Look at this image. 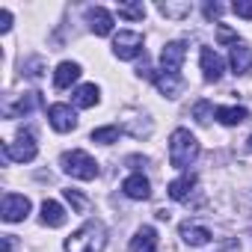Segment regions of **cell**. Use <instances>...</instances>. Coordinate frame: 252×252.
Listing matches in <instances>:
<instances>
[{"mask_svg":"<svg viewBox=\"0 0 252 252\" xmlns=\"http://www.w3.org/2000/svg\"><path fill=\"white\" fill-rule=\"evenodd\" d=\"M107 228L98 220H86L71 237H65V252H104Z\"/></svg>","mask_w":252,"mask_h":252,"instance_id":"cell-1","label":"cell"},{"mask_svg":"<svg viewBox=\"0 0 252 252\" xmlns=\"http://www.w3.org/2000/svg\"><path fill=\"white\" fill-rule=\"evenodd\" d=\"M196 158H199V140L187 128L172 131V137H169V163L175 169H187Z\"/></svg>","mask_w":252,"mask_h":252,"instance_id":"cell-2","label":"cell"},{"mask_svg":"<svg viewBox=\"0 0 252 252\" xmlns=\"http://www.w3.org/2000/svg\"><path fill=\"white\" fill-rule=\"evenodd\" d=\"M60 166H63V172H68L71 178H80V181L98 178V163H95V158L86 155V152H80V149L65 152V155L60 158Z\"/></svg>","mask_w":252,"mask_h":252,"instance_id":"cell-3","label":"cell"},{"mask_svg":"<svg viewBox=\"0 0 252 252\" xmlns=\"http://www.w3.org/2000/svg\"><path fill=\"white\" fill-rule=\"evenodd\" d=\"M3 155L15 163H30L36 155H39V146H36V137L30 131H21L15 143H6L3 146Z\"/></svg>","mask_w":252,"mask_h":252,"instance_id":"cell-4","label":"cell"},{"mask_svg":"<svg viewBox=\"0 0 252 252\" xmlns=\"http://www.w3.org/2000/svg\"><path fill=\"white\" fill-rule=\"evenodd\" d=\"M113 54L119 60H137L143 54V33H137V30H119V36L113 39Z\"/></svg>","mask_w":252,"mask_h":252,"instance_id":"cell-5","label":"cell"},{"mask_svg":"<svg viewBox=\"0 0 252 252\" xmlns=\"http://www.w3.org/2000/svg\"><path fill=\"white\" fill-rule=\"evenodd\" d=\"M30 214V199L21 196V193H6L3 196V205H0V217H3V222H21L27 220Z\"/></svg>","mask_w":252,"mask_h":252,"instance_id":"cell-6","label":"cell"},{"mask_svg":"<svg viewBox=\"0 0 252 252\" xmlns=\"http://www.w3.org/2000/svg\"><path fill=\"white\" fill-rule=\"evenodd\" d=\"M48 122H51L54 131L68 134V131L77 128V113H74L68 104H51V107H48Z\"/></svg>","mask_w":252,"mask_h":252,"instance_id":"cell-7","label":"cell"},{"mask_svg":"<svg viewBox=\"0 0 252 252\" xmlns=\"http://www.w3.org/2000/svg\"><path fill=\"white\" fill-rule=\"evenodd\" d=\"M184 57H187L184 42H169V45L163 48V54H160V71H166V74H178L181 65H184Z\"/></svg>","mask_w":252,"mask_h":252,"instance_id":"cell-8","label":"cell"},{"mask_svg":"<svg viewBox=\"0 0 252 252\" xmlns=\"http://www.w3.org/2000/svg\"><path fill=\"white\" fill-rule=\"evenodd\" d=\"M199 63H202V74H205V80H208V83H217V80L222 77V71H225V65H222V57H220L214 48H202V57H199Z\"/></svg>","mask_w":252,"mask_h":252,"instance_id":"cell-9","label":"cell"},{"mask_svg":"<svg viewBox=\"0 0 252 252\" xmlns=\"http://www.w3.org/2000/svg\"><path fill=\"white\" fill-rule=\"evenodd\" d=\"M122 193L128 196V199H137V202H146L149 196H152V184H149V178L146 175H128L122 181Z\"/></svg>","mask_w":252,"mask_h":252,"instance_id":"cell-10","label":"cell"},{"mask_svg":"<svg viewBox=\"0 0 252 252\" xmlns=\"http://www.w3.org/2000/svg\"><path fill=\"white\" fill-rule=\"evenodd\" d=\"M86 21H89V30L95 36H110L113 33V15L107 9H101V6L86 9Z\"/></svg>","mask_w":252,"mask_h":252,"instance_id":"cell-11","label":"cell"},{"mask_svg":"<svg viewBox=\"0 0 252 252\" xmlns=\"http://www.w3.org/2000/svg\"><path fill=\"white\" fill-rule=\"evenodd\" d=\"M155 86L160 89V95H166V98H178L181 89H184V80H181V74L158 71V74H155Z\"/></svg>","mask_w":252,"mask_h":252,"instance_id":"cell-12","label":"cell"},{"mask_svg":"<svg viewBox=\"0 0 252 252\" xmlns=\"http://www.w3.org/2000/svg\"><path fill=\"white\" fill-rule=\"evenodd\" d=\"M228 63H231L234 74H246V71L252 68V51H249V45H246V42L231 45V57H228Z\"/></svg>","mask_w":252,"mask_h":252,"instance_id":"cell-13","label":"cell"},{"mask_svg":"<svg viewBox=\"0 0 252 252\" xmlns=\"http://www.w3.org/2000/svg\"><path fill=\"white\" fill-rule=\"evenodd\" d=\"M131 252H158V231L152 225H143L131 240Z\"/></svg>","mask_w":252,"mask_h":252,"instance_id":"cell-14","label":"cell"},{"mask_svg":"<svg viewBox=\"0 0 252 252\" xmlns=\"http://www.w3.org/2000/svg\"><path fill=\"white\" fill-rule=\"evenodd\" d=\"M77 77H80V65L65 60V63H60L57 71H54V86H57V89H68Z\"/></svg>","mask_w":252,"mask_h":252,"instance_id":"cell-15","label":"cell"},{"mask_svg":"<svg viewBox=\"0 0 252 252\" xmlns=\"http://www.w3.org/2000/svg\"><path fill=\"white\" fill-rule=\"evenodd\" d=\"M181 237H184L187 246H205L211 240V231L205 225H196V222L187 220V222H181Z\"/></svg>","mask_w":252,"mask_h":252,"instance_id":"cell-16","label":"cell"},{"mask_svg":"<svg viewBox=\"0 0 252 252\" xmlns=\"http://www.w3.org/2000/svg\"><path fill=\"white\" fill-rule=\"evenodd\" d=\"M42 222L51 225V228L65 225V211H63V205L54 202V199H45V202H42Z\"/></svg>","mask_w":252,"mask_h":252,"instance_id":"cell-17","label":"cell"},{"mask_svg":"<svg viewBox=\"0 0 252 252\" xmlns=\"http://www.w3.org/2000/svg\"><path fill=\"white\" fill-rule=\"evenodd\" d=\"M193 187H196V175H193V172H184L181 178L169 181V196H172L175 202H184V199L193 193Z\"/></svg>","mask_w":252,"mask_h":252,"instance_id":"cell-18","label":"cell"},{"mask_svg":"<svg viewBox=\"0 0 252 252\" xmlns=\"http://www.w3.org/2000/svg\"><path fill=\"white\" fill-rule=\"evenodd\" d=\"M249 119V110L246 107H217V122L220 125H228V128H234V125L246 122Z\"/></svg>","mask_w":252,"mask_h":252,"instance_id":"cell-19","label":"cell"},{"mask_svg":"<svg viewBox=\"0 0 252 252\" xmlns=\"http://www.w3.org/2000/svg\"><path fill=\"white\" fill-rule=\"evenodd\" d=\"M98 101H101V89H98L95 83L77 86V92H74V104H77V107H95Z\"/></svg>","mask_w":252,"mask_h":252,"instance_id":"cell-20","label":"cell"},{"mask_svg":"<svg viewBox=\"0 0 252 252\" xmlns=\"http://www.w3.org/2000/svg\"><path fill=\"white\" fill-rule=\"evenodd\" d=\"M39 104V92H27V95H21L12 107H6V116H18V113H30L33 107Z\"/></svg>","mask_w":252,"mask_h":252,"instance_id":"cell-21","label":"cell"},{"mask_svg":"<svg viewBox=\"0 0 252 252\" xmlns=\"http://www.w3.org/2000/svg\"><path fill=\"white\" fill-rule=\"evenodd\" d=\"M119 125H107V128H95L92 131V143H101V146H113L119 143Z\"/></svg>","mask_w":252,"mask_h":252,"instance_id":"cell-22","label":"cell"},{"mask_svg":"<svg viewBox=\"0 0 252 252\" xmlns=\"http://www.w3.org/2000/svg\"><path fill=\"white\" fill-rule=\"evenodd\" d=\"M158 9H160V15H166V18H184V15H190L193 12V6L190 3H158Z\"/></svg>","mask_w":252,"mask_h":252,"instance_id":"cell-23","label":"cell"},{"mask_svg":"<svg viewBox=\"0 0 252 252\" xmlns=\"http://www.w3.org/2000/svg\"><path fill=\"white\" fill-rule=\"evenodd\" d=\"M119 15L128 21H143L146 18V6L143 3H119Z\"/></svg>","mask_w":252,"mask_h":252,"instance_id":"cell-24","label":"cell"},{"mask_svg":"<svg viewBox=\"0 0 252 252\" xmlns=\"http://www.w3.org/2000/svg\"><path fill=\"white\" fill-rule=\"evenodd\" d=\"M214 113H217V110H214L211 101H199V104L193 107V119H196L199 125H208V122L214 119Z\"/></svg>","mask_w":252,"mask_h":252,"instance_id":"cell-25","label":"cell"},{"mask_svg":"<svg viewBox=\"0 0 252 252\" xmlns=\"http://www.w3.org/2000/svg\"><path fill=\"white\" fill-rule=\"evenodd\" d=\"M63 193H65V199L71 202V208H74L77 214H83V211H86V205H89V202L80 196V190H71V187H68V190H63Z\"/></svg>","mask_w":252,"mask_h":252,"instance_id":"cell-26","label":"cell"},{"mask_svg":"<svg viewBox=\"0 0 252 252\" xmlns=\"http://www.w3.org/2000/svg\"><path fill=\"white\" fill-rule=\"evenodd\" d=\"M231 9H234L240 18H252V0H234Z\"/></svg>","mask_w":252,"mask_h":252,"instance_id":"cell-27","label":"cell"},{"mask_svg":"<svg viewBox=\"0 0 252 252\" xmlns=\"http://www.w3.org/2000/svg\"><path fill=\"white\" fill-rule=\"evenodd\" d=\"M217 39L225 45V42H231V45H237V33L234 30H228L225 24H220V30H217Z\"/></svg>","mask_w":252,"mask_h":252,"instance_id":"cell-28","label":"cell"},{"mask_svg":"<svg viewBox=\"0 0 252 252\" xmlns=\"http://www.w3.org/2000/svg\"><path fill=\"white\" fill-rule=\"evenodd\" d=\"M9 30H12V12L3 9L0 12V33H9Z\"/></svg>","mask_w":252,"mask_h":252,"instance_id":"cell-29","label":"cell"},{"mask_svg":"<svg viewBox=\"0 0 252 252\" xmlns=\"http://www.w3.org/2000/svg\"><path fill=\"white\" fill-rule=\"evenodd\" d=\"M220 12H222L220 3H208V6H205V15H208V18H220Z\"/></svg>","mask_w":252,"mask_h":252,"instance_id":"cell-30","label":"cell"},{"mask_svg":"<svg viewBox=\"0 0 252 252\" xmlns=\"http://www.w3.org/2000/svg\"><path fill=\"white\" fill-rule=\"evenodd\" d=\"M12 246H15V240H12V234H6L3 237V252H12Z\"/></svg>","mask_w":252,"mask_h":252,"instance_id":"cell-31","label":"cell"},{"mask_svg":"<svg viewBox=\"0 0 252 252\" xmlns=\"http://www.w3.org/2000/svg\"><path fill=\"white\" fill-rule=\"evenodd\" d=\"M246 149H249V152H252V134H249V140H246Z\"/></svg>","mask_w":252,"mask_h":252,"instance_id":"cell-32","label":"cell"}]
</instances>
